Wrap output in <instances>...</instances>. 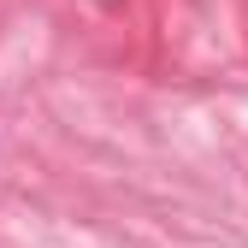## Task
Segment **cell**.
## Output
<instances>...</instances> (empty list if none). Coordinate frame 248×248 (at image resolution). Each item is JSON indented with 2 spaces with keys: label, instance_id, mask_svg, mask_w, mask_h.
<instances>
[]
</instances>
